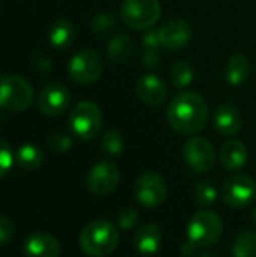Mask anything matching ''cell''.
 Wrapping results in <instances>:
<instances>
[{
    "instance_id": "6da1fadb",
    "label": "cell",
    "mask_w": 256,
    "mask_h": 257,
    "mask_svg": "<svg viewBox=\"0 0 256 257\" xmlns=\"http://www.w3.org/2000/svg\"><path fill=\"white\" fill-rule=\"evenodd\" d=\"M170 128L181 136H196L208 122V104L196 92H181L170 101L166 111Z\"/></svg>"
},
{
    "instance_id": "7a4b0ae2",
    "label": "cell",
    "mask_w": 256,
    "mask_h": 257,
    "mask_svg": "<svg viewBox=\"0 0 256 257\" xmlns=\"http://www.w3.org/2000/svg\"><path fill=\"white\" fill-rule=\"evenodd\" d=\"M80 248L91 257H104L113 253L119 244L118 229L104 220H97L86 224L78 236Z\"/></svg>"
},
{
    "instance_id": "3957f363",
    "label": "cell",
    "mask_w": 256,
    "mask_h": 257,
    "mask_svg": "<svg viewBox=\"0 0 256 257\" xmlns=\"http://www.w3.org/2000/svg\"><path fill=\"white\" fill-rule=\"evenodd\" d=\"M223 233L222 218L211 211L196 212L187 227L189 242L195 248H210L216 245Z\"/></svg>"
},
{
    "instance_id": "277c9868",
    "label": "cell",
    "mask_w": 256,
    "mask_h": 257,
    "mask_svg": "<svg viewBox=\"0 0 256 257\" xmlns=\"http://www.w3.org/2000/svg\"><path fill=\"white\" fill-rule=\"evenodd\" d=\"M33 101V87L17 75L8 74L0 78V108L8 111H24Z\"/></svg>"
},
{
    "instance_id": "5b68a950",
    "label": "cell",
    "mask_w": 256,
    "mask_h": 257,
    "mask_svg": "<svg viewBox=\"0 0 256 257\" xmlns=\"http://www.w3.org/2000/svg\"><path fill=\"white\" fill-rule=\"evenodd\" d=\"M161 17L158 0H124L121 5V18L133 30H148Z\"/></svg>"
},
{
    "instance_id": "8992f818",
    "label": "cell",
    "mask_w": 256,
    "mask_h": 257,
    "mask_svg": "<svg viewBox=\"0 0 256 257\" xmlns=\"http://www.w3.org/2000/svg\"><path fill=\"white\" fill-rule=\"evenodd\" d=\"M69 128L80 140H92L103 128V113L92 101L78 102L69 114Z\"/></svg>"
},
{
    "instance_id": "52a82bcc",
    "label": "cell",
    "mask_w": 256,
    "mask_h": 257,
    "mask_svg": "<svg viewBox=\"0 0 256 257\" xmlns=\"http://www.w3.org/2000/svg\"><path fill=\"white\" fill-rule=\"evenodd\" d=\"M69 78L80 84L88 86L95 83L103 74V59L95 50H83L78 51L68 65Z\"/></svg>"
},
{
    "instance_id": "ba28073f",
    "label": "cell",
    "mask_w": 256,
    "mask_h": 257,
    "mask_svg": "<svg viewBox=\"0 0 256 257\" xmlns=\"http://www.w3.org/2000/svg\"><path fill=\"white\" fill-rule=\"evenodd\" d=\"M134 197L145 208H157L167 197V185L161 175L155 172L142 173L134 182Z\"/></svg>"
},
{
    "instance_id": "9c48e42d",
    "label": "cell",
    "mask_w": 256,
    "mask_h": 257,
    "mask_svg": "<svg viewBox=\"0 0 256 257\" xmlns=\"http://www.w3.org/2000/svg\"><path fill=\"white\" fill-rule=\"evenodd\" d=\"M183 155L187 166L198 172H210L216 164V149L213 143L201 136H193L183 146Z\"/></svg>"
},
{
    "instance_id": "30bf717a",
    "label": "cell",
    "mask_w": 256,
    "mask_h": 257,
    "mask_svg": "<svg viewBox=\"0 0 256 257\" xmlns=\"http://www.w3.org/2000/svg\"><path fill=\"white\" fill-rule=\"evenodd\" d=\"M121 182V172L115 163L101 161L95 164L86 176V188L94 196H107L113 193Z\"/></svg>"
},
{
    "instance_id": "8fae6325",
    "label": "cell",
    "mask_w": 256,
    "mask_h": 257,
    "mask_svg": "<svg viewBox=\"0 0 256 257\" xmlns=\"http://www.w3.org/2000/svg\"><path fill=\"white\" fill-rule=\"evenodd\" d=\"M256 197L255 181L246 175H234L228 178L222 187L223 202L235 209L249 206Z\"/></svg>"
},
{
    "instance_id": "7c38bea8",
    "label": "cell",
    "mask_w": 256,
    "mask_h": 257,
    "mask_svg": "<svg viewBox=\"0 0 256 257\" xmlns=\"http://www.w3.org/2000/svg\"><path fill=\"white\" fill-rule=\"evenodd\" d=\"M71 104V92L62 83L47 84L38 96V108L47 116H59L68 110Z\"/></svg>"
},
{
    "instance_id": "4fadbf2b",
    "label": "cell",
    "mask_w": 256,
    "mask_h": 257,
    "mask_svg": "<svg viewBox=\"0 0 256 257\" xmlns=\"http://www.w3.org/2000/svg\"><path fill=\"white\" fill-rule=\"evenodd\" d=\"M193 36V29L186 20H170L158 27L160 45L169 51L184 48Z\"/></svg>"
},
{
    "instance_id": "5bb4252c",
    "label": "cell",
    "mask_w": 256,
    "mask_h": 257,
    "mask_svg": "<svg viewBox=\"0 0 256 257\" xmlns=\"http://www.w3.org/2000/svg\"><path fill=\"white\" fill-rule=\"evenodd\" d=\"M134 89L137 98L149 107H157L163 104L167 96L166 83L154 74H145L139 77Z\"/></svg>"
},
{
    "instance_id": "9a60e30c",
    "label": "cell",
    "mask_w": 256,
    "mask_h": 257,
    "mask_svg": "<svg viewBox=\"0 0 256 257\" xmlns=\"http://www.w3.org/2000/svg\"><path fill=\"white\" fill-rule=\"evenodd\" d=\"M26 257H59L60 242L47 232H35L24 242Z\"/></svg>"
},
{
    "instance_id": "2e32d148",
    "label": "cell",
    "mask_w": 256,
    "mask_h": 257,
    "mask_svg": "<svg viewBox=\"0 0 256 257\" xmlns=\"http://www.w3.org/2000/svg\"><path fill=\"white\" fill-rule=\"evenodd\" d=\"M214 125L222 136H237L243 128V114L237 108V105L231 102L220 104L214 114Z\"/></svg>"
},
{
    "instance_id": "e0dca14e",
    "label": "cell",
    "mask_w": 256,
    "mask_h": 257,
    "mask_svg": "<svg viewBox=\"0 0 256 257\" xmlns=\"http://www.w3.org/2000/svg\"><path fill=\"white\" fill-rule=\"evenodd\" d=\"M134 248L143 256H152L160 250L161 245V232L160 227L154 223L140 226L133 238Z\"/></svg>"
},
{
    "instance_id": "ac0fdd59",
    "label": "cell",
    "mask_w": 256,
    "mask_h": 257,
    "mask_svg": "<svg viewBox=\"0 0 256 257\" xmlns=\"http://www.w3.org/2000/svg\"><path fill=\"white\" fill-rule=\"evenodd\" d=\"M247 157H249L247 148L240 140H229L219 151L220 164L231 172H237L243 169L247 163Z\"/></svg>"
},
{
    "instance_id": "d6986e66",
    "label": "cell",
    "mask_w": 256,
    "mask_h": 257,
    "mask_svg": "<svg viewBox=\"0 0 256 257\" xmlns=\"http://www.w3.org/2000/svg\"><path fill=\"white\" fill-rule=\"evenodd\" d=\"M252 63L246 54H234L228 59L225 66V77L231 86H241L250 75Z\"/></svg>"
},
{
    "instance_id": "ffe728a7",
    "label": "cell",
    "mask_w": 256,
    "mask_h": 257,
    "mask_svg": "<svg viewBox=\"0 0 256 257\" xmlns=\"http://www.w3.org/2000/svg\"><path fill=\"white\" fill-rule=\"evenodd\" d=\"M75 39L74 24L68 18L56 20L48 32V41L56 50H68Z\"/></svg>"
},
{
    "instance_id": "44dd1931",
    "label": "cell",
    "mask_w": 256,
    "mask_h": 257,
    "mask_svg": "<svg viewBox=\"0 0 256 257\" xmlns=\"http://www.w3.org/2000/svg\"><path fill=\"white\" fill-rule=\"evenodd\" d=\"M107 54L112 62L124 63L133 54V39L128 33H118L107 44Z\"/></svg>"
},
{
    "instance_id": "7402d4cb",
    "label": "cell",
    "mask_w": 256,
    "mask_h": 257,
    "mask_svg": "<svg viewBox=\"0 0 256 257\" xmlns=\"http://www.w3.org/2000/svg\"><path fill=\"white\" fill-rule=\"evenodd\" d=\"M15 160L17 164L26 170V172H32L41 167L42 161H44V154L42 151L32 145V143H24L18 148L17 154H15Z\"/></svg>"
},
{
    "instance_id": "603a6c76",
    "label": "cell",
    "mask_w": 256,
    "mask_h": 257,
    "mask_svg": "<svg viewBox=\"0 0 256 257\" xmlns=\"http://www.w3.org/2000/svg\"><path fill=\"white\" fill-rule=\"evenodd\" d=\"M195 74H196V71H195L193 63L186 59H181L172 65L169 78L175 87L181 89V87H187L192 84V81L195 80Z\"/></svg>"
},
{
    "instance_id": "cb8c5ba5",
    "label": "cell",
    "mask_w": 256,
    "mask_h": 257,
    "mask_svg": "<svg viewBox=\"0 0 256 257\" xmlns=\"http://www.w3.org/2000/svg\"><path fill=\"white\" fill-rule=\"evenodd\" d=\"M234 257H256V232H241L232 245Z\"/></svg>"
},
{
    "instance_id": "d4e9b609",
    "label": "cell",
    "mask_w": 256,
    "mask_h": 257,
    "mask_svg": "<svg viewBox=\"0 0 256 257\" xmlns=\"http://www.w3.org/2000/svg\"><path fill=\"white\" fill-rule=\"evenodd\" d=\"M101 146L106 154L118 157L124 152V137L118 130H107L103 136Z\"/></svg>"
},
{
    "instance_id": "484cf974",
    "label": "cell",
    "mask_w": 256,
    "mask_h": 257,
    "mask_svg": "<svg viewBox=\"0 0 256 257\" xmlns=\"http://www.w3.org/2000/svg\"><path fill=\"white\" fill-rule=\"evenodd\" d=\"M195 202L201 206H210L217 199V188L210 181H201L193 191Z\"/></svg>"
},
{
    "instance_id": "4316f807",
    "label": "cell",
    "mask_w": 256,
    "mask_h": 257,
    "mask_svg": "<svg viewBox=\"0 0 256 257\" xmlns=\"http://www.w3.org/2000/svg\"><path fill=\"white\" fill-rule=\"evenodd\" d=\"M116 26H118V20L112 12L97 14L92 20V30L97 35H107L113 32Z\"/></svg>"
},
{
    "instance_id": "83f0119b",
    "label": "cell",
    "mask_w": 256,
    "mask_h": 257,
    "mask_svg": "<svg viewBox=\"0 0 256 257\" xmlns=\"http://www.w3.org/2000/svg\"><path fill=\"white\" fill-rule=\"evenodd\" d=\"M30 66H32V69L35 71L36 75L47 77L51 72L53 63H51V59L45 53L36 51V53H33V56L30 59Z\"/></svg>"
},
{
    "instance_id": "f1b7e54d",
    "label": "cell",
    "mask_w": 256,
    "mask_h": 257,
    "mask_svg": "<svg viewBox=\"0 0 256 257\" xmlns=\"http://www.w3.org/2000/svg\"><path fill=\"white\" fill-rule=\"evenodd\" d=\"M14 163V154L12 148L8 142L0 139V181L8 175Z\"/></svg>"
},
{
    "instance_id": "f546056e",
    "label": "cell",
    "mask_w": 256,
    "mask_h": 257,
    "mask_svg": "<svg viewBox=\"0 0 256 257\" xmlns=\"http://www.w3.org/2000/svg\"><path fill=\"white\" fill-rule=\"evenodd\" d=\"M48 146L54 154H65L72 148V139L66 134H53L48 139Z\"/></svg>"
},
{
    "instance_id": "4dcf8cb0",
    "label": "cell",
    "mask_w": 256,
    "mask_h": 257,
    "mask_svg": "<svg viewBox=\"0 0 256 257\" xmlns=\"http://www.w3.org/2000/svg\"><path fill=\"white\" fill-rule=\"evenodd\" d=\"M139 220H140V217H139L137 211L133 208H124L118 214V224L124 230H130L134 226H137Z\"/></svg>"
},
{
    "instance_id": "1f68e13d",
    "label": "cell",
    "mask_w": 256,
    "mask_h": 257,
    "mask_svg": "<svg viewBox=\"0 0 256 257\" xmlns=\"http://www.w3.org/2000/svg\"><path fill=\"white\" fill-rule=\"evenodd\" d=\"M14 233H15V224L12 223V220L5 215H0V247L9 242Z\"/></svg>"
},
{
    "instance_id": "d6a6232c",
    "label": "cell",
    "mask_w": 256,
    "mask_h": 257,
    "mask_svg": "<svg viewBox=\"0 0 256 257\" xmlns=\"http://www.w3.org/2000/svg\"><path fill=\"white\" fill-rule=\"evenodd\" d=\"M142 60H143V65L148 66V68H157L161 62V54H160V50L158 48H145L143 51V56H142Z\"/></svg>"
},
{
    "instance_id": "836d02e7",
    "label": "cell",
    "mask_w": 256,
    "mask_h": 257,
    "mask_svg": "<svg viewBox=\"0 0 256 257\" xmlns=\"http://www.w3.org/2000/svg\"><path fill=\"white\" fill-rule=\"evenodd\" d=\"M142 45L143 48H158L160 45V38H158V29H148L143 36H142Z\"/></svg>"
},
{
    "instance_id": "e575fe53",
    "label": "cell",
    "mask_w": 256,
    "mask_h": 257,
    "mask_svg": "<svg viewBox=\"0 0 256 257\" xmlns=\"http://www.w3.org/2000/svg\"><path fill=\"white\" fill-rule=\"evenodd\" d=\"M199 257H219L217 254H214V253H204V254H201Z\"/></svg>"
},
{
    "instance_id": "d590c367",
    "label": "cell",
    "mask_w": 256,
    "mask_h": 257,
    "mask_svg": "<svg viewBox=\"0 0 256 257\" xmlns=\"http://www.w3.org/2000/svg\"><path fill=\"white\" fill-rule=\"evenodd\" d=\"M252 218H253V221H255V224H256V206H255V211H253V214H252Z\"/></svg>"
}]
</instances>
